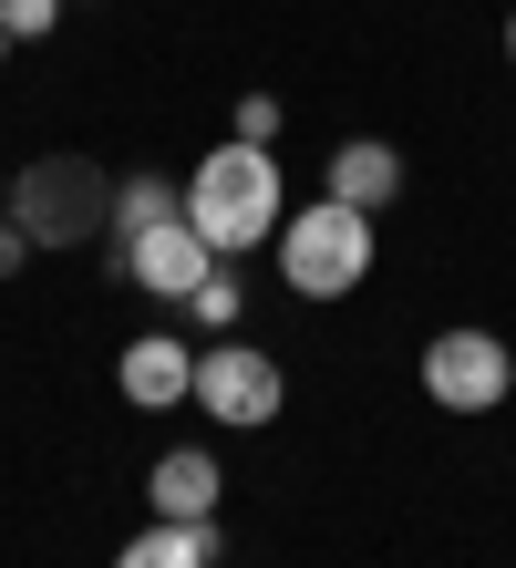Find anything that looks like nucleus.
<instances>
[{
	"label": "nucleus",
	"mask_w": 516,
	"mask_h": 568,
	"mask_svg": "<svg viewBox=\"0 0 516 568\" xmlns=\"http://www.w3.org/2000/svg\"><path fill=\"white\" fill-rule=\"evenodd\" d=\"M155 217H186V186L165 176V165L114 176V217H103V239H134V227H155Z\"/></svg>",
	"instance_id": "nucleus-11"
},
{
	"label": "nucleus",
	"mask_w": 516,
	"mask_h": 568,
	"mask_svg": "<svg viewBox=\"0 0 516 568\" xmlns=\"http://www.w3.org/2000/svg\"><path fill=\"white\" fill-rule=\"evenodd\" d=\"M0 207H11V176H0Z\"/></svg>",
	"instance_id": "nucleus-18"
},
{
	"label": "nucleus",
	"mask_w": 516,
	"mask_h": 568,
	"mask_svg": "<svg viewBox=\"0 0 516 568\" xmlns=\"http://www.w3.org/2000/svg\"><path fill=\"white\" fill-rule=\"evenodd\" d=\"M0 62H11V31H0Z\"/></svg>",
	"instance_id": "nucleus-17"
},
{
	"label": "nucleus",
	"mask_w": 516,
	"mask_h": 568,
	"mask_svg": "<svg viewBox=\"0 0 516 568\" xmlns=\"http://www.w3.org/2000/svg\"><path fill=\"white\" fill-rule=\"evenodd\" d=\"M21 258H31V239H21V217H11V207H0V280H11V270H21Z\"/></svg>",
	"instance_id": "nucleus-15"
},
{
	"label": "nucleus",
	"mask_w": 516,
	"mask_h": 568,
	"mask_svg": "<svg viewBox=\"0 0 516 568\" xmlns=\"http://www.w3.org/2000/svg\"><path fill=\"white\" fill-rule=\"evenodd\" d=\"M217 517H155L145 538H124L114 548V568H217Z\"/></svg>",
	"instance_id": "nucleus-10"
},
{
	"label": "nucleus",
	"mask_w": 516,
	"mask_h": 568,
	"mask_svg": "<svg viewBox=\"0 0 516 568\" xmlns=\"http://www.w3.org/2000/svg\"><path fill=\"white\" fill-rule=\"evenodd\" d=\"M269 258H280V280H290L300 300H352V290L372 280V217L341 207V196H310V207L280 217Z\"/></svg>",
	"instance_id": "nucleus-2"
},
{
	"label": "nucleus",
	"mask_w": 516,
	"mask_h": 568,
	"mask_svg": "<svg viewBox=\"0 0 516 568\" xmlns=\"http://www.w3.org/2000/svg\"><path fill=\"white\" fill-rule=\"evenodd\" d=\"M424 393H434V414H496L516 393V342H496V331H434Z\"/></svg>",
	"instance_id": "nucleus-5"
},
{
	"label": "nucleus",
	"mask_w": 516,
	"mask_h": 568,
	"mask_svg": "<svg viewBox=\"0 0 516 568\" xmlns=\"http://www.w3.org/2000/svg\"><path fill=\"white\" fill-rule=\"evenodd\" d=\"M217 496H227V476H217V455H206V445L155 455V476H145V507L155 517H217Z\"/></svg>",
	"instance_id": "nucleus-9"
},
{
	"label": "nucleus",
	"mask_w": 516,
	"mask_h": 568,
	"mask_svg": "<svg viewBox=\"0 0 516 568\" xmlns=\"http://www.w3.org/2000/svg\"><path fill=\"white\" fill-rule=\"evenodd\" d=\"M11 217L31 248H83L103 239V217H114V176H103L93 155H31L11 176Z\"/></svg>",
	"instance_id": "nucleus-3"
},
{
	"label": "nucleus",
	"mask_w": 516,
	"mask_h": 568,
	"mask_svg": "<svg viewBox=\"0 0 516 568\" xmlns=\"http://www.w3.org/2000/svg\"><path fill=\"white\" fill-rule=\"evenodd\" d=\"M237 311H249V290H237V270H217L196 300H186V321H206V331H237Z\"/></svg>",
	"instance_id": "nucleus-12"
},
{
	"label": "nucleus",
	"mask_w": 516,
	"mask_h": 568,
	"mask_svg": "<svg viewBox=\"0 0 516 568\" xmlns=\"http://www.w3.org/2000/svg\"><path fill=\"white\" fill-rule=\"evenodd\" d=\"M0 31H11V42H52V31H62V0H0Z\"/></svg>",
	"instance_id": "nucleus-14"
},
{
	"label": "nucleus",
	"mask_w": 516,
	"mask_h": 568,
	"mask_svg": "<svg viewBox=\"0 0 516 568\" xmlns=\"http://www.w3.org/2000/svg\"><path fill=\"white\" fill-rule=\"evenodd\" d=\"M506 62H516V11H506Z\"/></svg>",
	"instance_id": "nucleus-16"
},
{
	"label": "nucleus",
	"mask_w": 516,
	"mask_h": 568,
	"mask_svg": "<svg viewBox=\"0 0 516 568\" xmlns=\"http://www.w3.org/2000/svg\"><path fill=\"white\" fill-rule=\"evenodd\" d=\"M280 217H290V186H280V145H217V155H196L186 165V227L217 258H249L280 239Z\"/></svg>",
	"instance_id": "nucleus-1"
},
{
	"label": "nucleus",
	"mask_w": 516,
	"mask_h": 568,
	"mask_svg": "<svg viewBox=\"0 0 516 568\" xmlns=\"http://www.w3.org/2000/svg\"><path fill=\"white\" fill-rule=\"evenodd\" d=\"M114 383H124V404H145V414L186 404V393H196V352H186V331H134L124 362H114Z\"/></svg>",
	"instance_id": "nucleus-7"
},
{
	"label": "nucleus",
	"mask_w": 516,
	"mask_h": 568,
	"mask_svg": "<svg viewBox=\"0 0 516 568\" xmlns=\"http://www.w3.org/2000/svg\"><path fill=\"white\" fill-rule=\"evenodd\" d=\"M321 196H341V207H393L403 196V155L383 145V135H352V145H331V176H321Z\"/></svg>",
	"instance_id": "nucleus-8"
},
{
	"label": "nucleus",
	"mask_w": 516,
	"mask_h": 568,
	"mask_svg": "<svg viewBox=\"0 0 516 568\" xmlns=\"http://www.w3.org/2000/svg\"><path fill=\"white\" fill-rule=\"evenodd\" d=\"M103 258H114V280H134L145 300H176V311L227 270V258L206 248L186 217H155V227H134V239H103Z\"/></svg>",
	"instance_id": "nucleus-6"
},
{
	"label": "nucleus",
	"mask_w": 516,
	"mask_h": 568,
	"mask_svg": "<svg viewBox=\"0 0 516 568\" xmlns=\"http://www.w3.org/2000/svg\"><path fill=\"white\" fill-rule=\"evenodd\" d=\"M280 404H290V373H280L259 342H206V352H196V414H217L227 434L280 424Z\"/></svg>",
	"instance_id": "nucleus-4"
},
{
	"label": "nucleus",
	"mask_w": 516,
	"mask_h": 568,
	"mask_svg": "<svg viewBox=\"0 0 516 568\" xmlns=\"http://www.w3.org/2000/svg\"><path fill=\"white\" fill-rule=\"evenodd\" d=\"M280 124H290V114H280V93H237L227 135H237V145H280Z\"/></svg>",
	"instance_id": "nucleus-13"
}]
</instances>
